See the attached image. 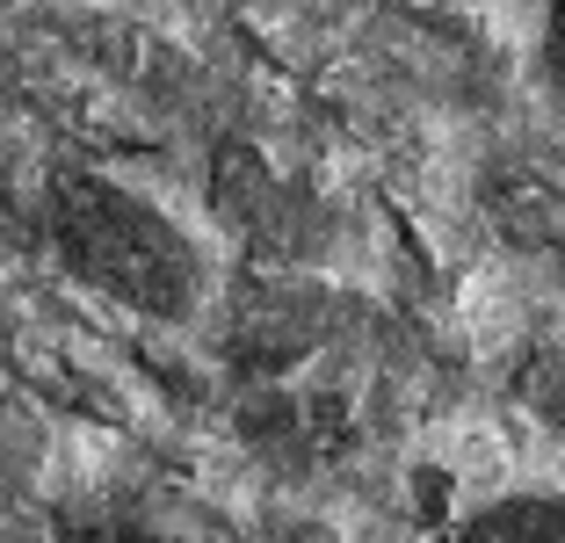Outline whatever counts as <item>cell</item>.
Returning <instances> with one entry per match:
<instances>
[{
  "label": "cell",
  "instance_id": "obj_1",
  "mask_svg": "<svg viewBox=\"0 0 565 543\" xmlns=\"http://www.w3.org/2000/svg\"><path fill=\"white\" fill-rule=\"evenodd\" d=\"M51 239H58V262L81 283L109 290L117 305H131L146 319H189V305L203 290L196 247L182 232L95 174L51 181Z\"/></svg>",
  "mask_w": 565,
  "mask_h": 543
},
{
  "label": "cell",
  "instance_id": "obj_2",
  "mask_svg": "<svg viewBox=\"0 0 565 543\" xmlns=\"http://www.w3.org/2000/svg\"><path fill=\"white\" fill-rule=\"evenodd\" d=\"M486 211L515 247H565V174H536V167L500 174Z\"/></svg>",
  "mask_w": 565,
  "mask_h": 543
},
{
  "label": "cell",
  "instance_id": "obj_3",
  "mask_svg": "<svg viewBox=\"0 0 565 543\" xmlns=\"http://www.w3.org/2000/svg\"><path fill=\"white\" fill-rule=\"evenodd\" d=\"M465 536H565V500H551V493L500 500V508L471 514Z\"/></svg>",
  "mask_w": 565,
  "mask_h": 543
},
{
  "label": "cell",
  "instance_id": "obj_4",
  "mask_svg": "<svg viewBox=\"0 0 565 543\" xmlns=\"http://www.w3.org/2000/svg\"><path fill=\"white\" fill-rule=\"evenodd\" d=\"M515 398L530 413H544L551 428H565V348H536L515 370Z\"/></svg>",
  "mask_w": 565,
  "mask_h": 543
},
{
  "label": "cell",
  "instance_id": "obj_5",
  "mask_svg": "<svg viewBox=\"0 0 565 543\" xmlns=\"http://www.w3.org/2000/svg\"><path fill=\"white\" fill-rule=\"evenodd\" d=\"M551 8V58H558V73H565V0H544Z\"/></svg>",
  "mask_w": 565,
  "mask_h": 543
}]
</instances>
